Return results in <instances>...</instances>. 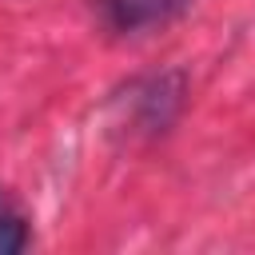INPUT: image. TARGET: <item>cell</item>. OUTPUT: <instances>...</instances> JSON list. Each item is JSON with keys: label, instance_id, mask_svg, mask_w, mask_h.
I'll return each instance as SVG.
<instances>
[{"label": "cell", "instance_id": "cell-1", "mask_svg": "<svg viewBox=\"0 0 255 255\" xmlns=\"http://www.w3.org/2000/svg\"><path fill=\"white\" fill-rule=\"evenodd\" d=\"M183 108H187V76L179 68L143 72V76H131L124 88L112 92L108 131L124 135L128 143L159 139V135H167L175 128Z\"/></svg>", "mask_w": 255, "mask_h": 255}, {"label": "cell", "instance_id": "cell-2", "mask_svg": "<svg viewBox=\"0 0 255 255\" xmlns=\"http://www.w3.org/2000/svg\"><path fill=\"white\" fill-rule=\"evenodd\" d=\"M195 0H88L92 20L108 36H143L175 24Z\"/></svg>", "mask_w": 255, "mask_h": 255}, {"label": "cell", "instance_id": "cell-3", "mask_svg": "<svg viewBox=\"0 0 255 255\" xmlns=\"http://www.w3.org/2000/svg\"><path fill=\"white\" fill-rule=\"evenodd\" d=\"M32 243V219L20 199L0 183V255H20Z\"/></svg>", "mask_w": 255, "mask_h": 255}]
</instances>
